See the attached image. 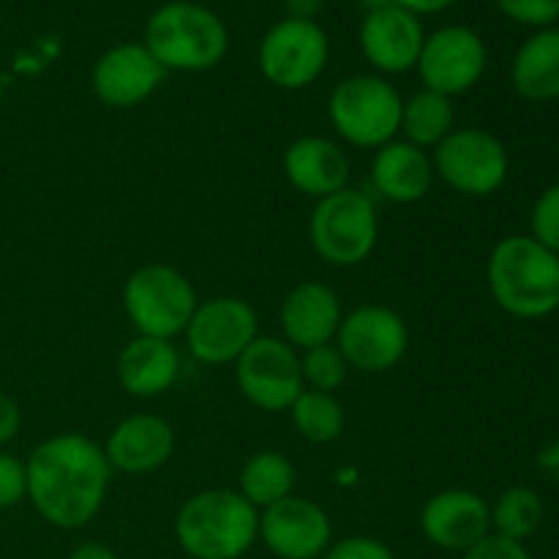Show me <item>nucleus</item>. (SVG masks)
<instances>
[{"mask_svg": "<svg viewBox=\"0 0 559 559\" xmlns=\"http://www.w3.org/2000/svg\"><path fill=\"white\" fill-rule=\"evenodd\" d=\"M25 467L27 500L52 527L82 530L104 508L112 467L91 437L76 431L49 437L33 448Z\"/></svg>", "mask_w": 559, "mask_h": 559, "instance_id": "1", "label": "nucleus"}, {"mask_svg": "<svg viewBox=\"0 0 559 559\" xmlns=\"http://www.w3.org/2000/svg\"><path fill=\"white\" fill-rule=\"evenodd\" d=\"M491 298L516 320H540L559 309V254L533 235H511L491 249L486 265Z\"/></svg>", "mask_w": 559, "mask_h": 559, "instance_id": "2", "label": "nucleus"}, {"mask_svg": "<svg viewBox=\"0 0 559 559\" xmlns=\"http://www.w3.org/2000/svg\"><path fill=\"white\" fill-rule=\"evenodd\" d=\"M175 538L191 559H240L260 540V511L235 489L197 491L175 513Z\"/></svg>", "mask_w": 559, "mask_h": 559, "instance_id": "3", "label": "nucleus"}, {"mask_svg": "<svg viewBox=\"0 0 559 559\" xmlns=\"http://www.w3.org/2000/svg\"><path fill=\"white\" fill-rule=\"evenodd\" d=\"M145 44L164 71H207L227 55L229 33L218 14L191 0L158 5L145 25Z\"/></svg>", "mask_w": 559, "mask_h": 559, "instance_id": "4", "label": "nucleus"}, {"mask_svg": "<svg viewBox=\"0 0 559 559\" xmlns=\"http://www.w3.org/2000/svg\"><path fill=\"white\" fill-rule=\"evenodd\" d=\"M402 104L404 98L385 76L353 74L336 82L328 96V118L338 140L377 151L399 136Z\"/></svg>", "mask_w": 559, "mask_h": 559, "instance_id": "5", "label": "nucleus"}, {"mask_svg": "<svg viewBox=\"0 0 559 559\" xmlns=\"http://www.w3.org/2000/svg\"><path fill=\"white\" fill-rule=\"evenodd\" d=\"M380 238V216L369 194L342 189L317 200L309 218V240L314 254L333 267H355L366 262Z\"/></svg>", "mask_w": 559, "mask_h": 559, "instance_id": "6", "label": "nucleus"}, {"mask_svg": "<svg viewBox=\"0 0 559 559\" xmlns=\"http://www.w3.org/2000/svg\"><path fill=\"white\" fill-rule=\"evenodd\" d=\"M197 289L178 267L151 262L126 278L123 309L136 336H153L173 342L186 331L194 314Z\"/></svg>", "mask_w": 559, "mask_h": 559, "instance_id": "7", "label": "nucleus"}, {"mask_svg": "<svg viewBox=\"0 0 559 559\" xmlns=\"http://www.w3.org/2000/svg\"><path fill=\"white\" fill-rule=\"evenodd\" d=\"M435 175L464 197H491L506 186L511 158L486 129H453L431 151Z\"/></svg>", "mask_w": 559, "mask_h": 559, "instance_id": "8", "label": "nucleus"}, {"mask_svg": "<svg viewBox=\"0 0 559 559\" xmlns=\"http://www.w3.org/2000/svg\"><path fill=\"white\" fill-rule=\"evenodd\" d=\"M331 55L328 33L314 20L276 22L262 36L257 63L262 76L282 91H304L320 80Z\"/></svg>", "mask_w": 559, "mask_h": 559, "instance_id": "9", "label": "nucleus"}, {"mask_svg": "<svg viewBox=\"0 0 559 559\" xmlns=\"http://www.w3.org/2000/svg\"><path fill=\"white\" fill-rule=\"evenodd\" d=\"M333 344L349 369L385 374L396 369L409 349V331L402 314L380 304H366L342 317Z\"/></svg>", "mask_w": 559, "mask_h": 559, "instance_id": "10", "label": "nucleus"}, {"mask_svg": "<svg viewBox=\"0 0 559 559\" xmlns=\"http://www.w3.org/2000/svg\"><path fill=\"white\" fill-rule=\"evenodd\" d=\"M235 380L257 409L287 413L304 391L300 353L278 336H257L235 360Z\"/></svg>", "mask_w": 559, "mask_h": 559, "instance_id": "11", "label": "nucleus"}, {"mask_svg": "<svg viewBox=\"0 0 559 559\" xmlns=\"http://www.w3.org/2000/svg\"><path fill=\"white\" fill-rule=\"evenodd\" d=\"M257 311L249 300L235 295L200 300L186 325V347L191 358L205 366H227L243 355V349L254 342Z\"/></svg>", "mask_w": 559, "mask_h": 559, "instance_id": "12", "label": "nucleus"}, {"mask_svg": "<svg viewBox=\"0 0 559 559\" xmlns=\"http://www.w3.org/2000/svg\"><path fill=\"white\" fill-rule=\"evenodd\" d=\"M486 63H489V49L484 38L473 27L448 25L424 38L415 69L426 91L453 98L478 85Z\"/></svg>", "mask_w": 559, "mask_h": 559, "instance_id": "13", "label": "nucleus"}, {"mask_svg": "<svg viewBox=\"0 0 559 559\" xmlns=\"http://www.w3.org/2000/svg\"><path fill=\"white\" fill-rule=\"evenodd\" d=\"M260 540L276 559H320L333 544V524L314 500L289 495L260 511Z\"/></svg>", "mask_w": 559, "mask_h": 559, "instance_id": "14", "label": "nucleus"}, {"mask_svg": "<svg viewBox=\"0 0 559 559\" xmlns=\"http://www.w3.org/2000/svg\"><path fill=\"white\" fill-rule=\"evenodd\" d=\"M164 66L151 55L145 44L126 41L109 47L96 60L91 74L93 93L104 107L131 109L158 91L164 80Z\"/></svg>", "mask_w": 559, "mask_h": 559, "instance_id": "15", "label": "nucleus"}, {"mask_svg": "<svg viewBox=\"0 0 559 559\" xmlns=\"http://www.w3.org/2000/svg\"><path fill=\"white\" fill-rule=\"evenodd\" d=\"M420 533L435 549L464 555L491 533L489 502L469 489H445L420 508Z\"/></svg>", "mask_w": 559, "mask_h": 559, "instance_id": "16", "label": "nucleus"}, {"mask_svg": "<svg viewBox=\"0 0 559 559\" xmlns=\"http://www.w3.org/2000/svg\"><path fill=\"white\" fill-rule=\"evenodd\" d=\"M424 25L402 5L369 11L360 25V49L382 74H404L418 63L424 47Z\"/></svg>", "mask_w": 559, "mask_h": 559, "instance_id": "17", "label": "nucleus"}, {"mask_svg": "<svg viewBox=\"0 0 559 559\" xmlns=\"http://www.w3.org/2000/svg\"><path fill=\"white\" fill-rule=\"evenodd\" d=\"M342 300L336 289L322 282H300L284 295L278 306L282 338L298 353L320 344H331L342 325Z\"/></svg>", "mask_w": 559, "mask_h": 559, "instance_id": "18", "label": "nucleus"}, {"mask_svg": "<svg viewBox=\"0 0 559 559\" xmlns=\"http://www.w3.org/2000/svg\"><path fill=\"white\" fill-rule=\"evenodd\" d=\"M175 453V431L169 420L136 413L120 420L107 437L104 456L109 467L126 475H147L162 469Z\"/></svg>", "mask_w": 559, "mask_h": 559, "instance_id": "19", "label": "nucleus"}, {"mask_svg": "<svg viewBox=\"0 0 559 559\" xmlns=\"http://www.w3.org/2000/svg\"><path fill=\"white\" fill-rule=\"evenodd\" d=\"M282 164L289 186L314 200L336 194L349 183V156L328 136H298L287 145Z\"/></svg>", "mask_w": 559, "mask_h": 559, "instance_id": "20", "label": "nucleus"}, {"mask_svg": "<svg viewBox=\"0 0 559 559\" xmlns=\"http://www.w3.org/2000/svg\"><path fill=\"white\" fill-rule=\"evenodd\" d=\"M431 153L409 145L407 140H393L377 147L371 162V186L377 194L396 205H415L424 200L435 183Z\"/></svg>", "mask_w": 559, "mask_h": 559, "instance_id": "21", "label": "nucleus"}, {"mask_svg": "<svg viewBox=\"0 0 559 559\" xmlns=\"http://www.w3.org/2000/svg\"><path fill=\"white\" fill-rule=\"evenodd\" d=\"M118 382L129 396L156 399L180 377V353L167 338L134 336L118 355Z\"/></svg>", "mask_w": 559, "mask_h": 559, "instance_id": "22", "label": "nucleus"}, {"mask_svg": "<svg viewBox=\"0 0 559 559\" xmlns=\"http://www.w3.org/2000/svg\"><path fill=\"white\" fill-rule=\"evenodd\" d=\"M511 82L527 102L559 98V27H544L519 47L511 63Z\"/></svg>", "mask_w": 559, "mask_h": 559, "instance_id": "23", "label": "nucleus"}, {"mask_svg": "<svg viewBox=\"0 0 559 559\" xmlns=\"http://www.w3.org/2000/svg\"><path fill=\"white\" fill-rule=\"evenodd\" d=\"M295 478L298 473H295L289 456H284L282 451H260L246 459L238 478V491L257 511H265L278 500L295 495Z\"/></svg>", "mask_w": 559, "mask_h": 559, "instance_id": "24", "label": "nucleus"}, {"mask_svg": "<svg viewBox=\"0 0 559 559\" xmlns=\"http://www.w3.org/2000/svg\"><path fill=\"white\" fill-rule=\"evenodd\" d=\"M453 120H456L453 98L435 91H426L424 87V91L404 98L399 134H404V140H407L409 145L420 147V151H435V147L453 131Z\"/></svg>", "mask_w": 559, "mask_h": 559, "instance_id": "25", "label": "nucleus"}, {"mask_svg": "<svg viewBox=\"0 0 559 559\" xmlns=\"http://www.w3.org/2000/svg\"><path fill=\"white\" fill-rule=\"evenodd\" d=\"M287 413L295 431L306 442H314V445L336 442L344 435V426H347V413H344V404L338 402L336 393H320L304 388Z\"/></svg>", "mask_w": 559, "mask_h": 559, "instance_id": "26", "label": "nucleus"}, {"mask_svg": "<svg viewBox=\"0 0 559 559\" xmlns=\"http://www.w3.org/2000/svg\"><path fill=\"white\" fill-rule=\"evenodd\" d=\"M489 511L491 533L519 540V544L533 538L538 533L540 522H544V502H540V495L535 489H527V486H511V489H506L497 497L495 506H489Z\"/></svg>", "mask_w": 559, "mask_h": 559, "instance_id": "27", "label": "nucleus"}, {"mask_svg": "<svg viewBox=\"0 0 559 559\" xmlns=\"http://www.w3.org/2000/svg\"><path fill=\"white\" fill-rule=\"evenodd\" d=\"M349 366L336 344H320L300 353V377L304 388L320 393H336L347 382Z\"/></svg>", "mask_w": 559, "mask_h": 559, "instance_id": "28", "label": "nucleus"}, {"mask_svg": "<svg viewBox=\"0 0 559 559\" xmlns=\"http://www.w3.org/2000/svg\"><path fill=\"white\" fill-rule=\"evenodd\" d=\"M533 238L559 254V183L549 186L544 194L535 200L533 216H530Z\"/></svg>", "mask_w": 559, "mask_h": 559, "instance_id": "29", "label": "nucleus"}, {"mask_svg": "<svg viewBox=\"0 0 559 559\" xmlns=\"http://www.w3.org/2000/svg\"><path fill=\"white\" fill-rule=\"evenodd\" d=\"M497 5L508 20L540 31L559 20V0H497Z\"/></svg>", "mask_w": 559, "mask_h": 559, "instance_id": "30", "label": "nucleus"}, {"mask_svg": "<svg viewBox=\"0 0 559 559\" xmlns=\"http://www.w3.org/2000/svg\"><path fill=\"white\" fill-rule=\"evenodd\" d=\"M320 559H396L391 546L369 535H349V538L333 540Z\"/></svg>", "mask_w": 559, "mask_h": 559, "instance_id": "31", "label": "nucleus"}, {"mask_svg": "<svg viewBox=\"0 0 559 559\" xmlns=\"http://www.w3.org/2000/svg\"><path fill=\"white\" fill-rule=\"evenodd\" d=\"M27 497V467L11 453H0V511L20 506Z\"/></svg>", "mask_w": 559, "mask_h": 559, "instance_id": "32", "label": "nucleus"}, {"mask_svg": "<svg viewBox=\"0 0 559 559\" xmlns=\"http://www.w3.org/2000/svg\"><path fill=\"white\" fill-rule=\"evenodd\" d=\"M462 559H533V555H530L527 546L519 544V540L489 533L486 538H480L473 549L464 551Z\"/></svg>", "mask_w": 559, "mask_h": 559, "instance_id": "33", "label": "nucleus"}, {"mask_svg": "<svg viewBox=\"0 0 559 559\" xmlns=\"http://www.w3.org/2000/svg\"><path fill=\"white\" fill-rule=\"evenodd\" d=\"M20 426H22L20 404H16L9 393L0 391V445L14 440V437L20 435Z\"/></svg>", "mask_w": 559, "mask_h": 559, "instance_id": "34", "label": "nucleus"}, {"mask_svg": "<svg viewBox=\"0 0 559 559\" xmlns=\"http://www.w3.org/2000/svg\"><path fill=\"white\" fill-rule=\"evenodd\" d=\"M69 559H120L115 555V549H109L107 544H98V540H85V544L74 546L69 551Z\"/></svg>", "mask_w": 559, "mask_h": 559, "instance_id": "35", "label": "nucleus"}, {"mask_svg": "<svg viewBox=\"0 0 559 559\" xmlns=\"http://www.w3.org/2000/svg\"><path fill=\"white\" fill-rule=\"evenodd\" d=\"M393 3L407 9L409 14L420 16V14H440V11H445L448 5H453V0H393Z\"/></svg>", "mask_w": 559, "mask_h": 559, "instance_id": "36", "label": "nucleus"}, {"mask_svg": "<svg viewBox=\"0 0 559 559\" xmlns=\"http://www.w3.org/2000/svg\"><path fill=\"white\" fill-rule=\"evenodd\" d=\"M322 3H325V0H284L287 14L293 16V20H314L322 11Z\"/></svg>", "mask_w": 559, "mask_h": 559, "instance_id": "37", "label": "nucleus"}, {"mask_svg": "<svg viewBox=\"0 0 559 559\" xmlns=\"http://www.w3.org/2000/svg\"><path fill=\"white\" fill-rule=\"evenodd\" d=\"M360 9H366V14L369 11H377V9H385V5H393V0H358Z\"/></svg>", "mask_w": 559, "mask_h": 559, "instance_id": "38", "label": "nucleus"}]
</instances>
